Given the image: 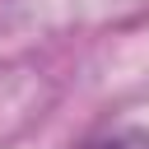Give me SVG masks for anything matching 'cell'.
<instances>
[{"label": "cell", "instance_id": "6da1fadb", "mask_svg": "<svg viewBox=\"0 0 149 149\" xmlns=\"http://www.w3.org/2000/svg\"><path fill=\"white\" fill-rule=\"evenodd\" d=\"M84 149H149V130L144 126H116V130H102L98 140H88Z\"/></svg>", "mask_w": 149, "mask_h": 149}]
</instances>
